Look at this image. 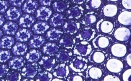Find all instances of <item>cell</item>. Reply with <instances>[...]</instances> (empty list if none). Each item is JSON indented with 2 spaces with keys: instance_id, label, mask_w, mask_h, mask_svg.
I'll list each match as a JSON object with an SVG mask.
<instances>
[{
  "instance_id": "obj_14",
  "label": "cell",
  "mask_w": 131,
  "mask_h": 81,
  "mask_svg": "<svg viewBox=\"0 0 131 81\" xmlns=\"http://www.w3.org/2000/svg\"><path fill=\"white\" fill-rule=\"evenodd\" d=\"M58 46L55 43L48 42L42 48V52L45 55L52 56L58 50Z\"/></svg>"
},
{
  "instance_id": "obj_29",
  "label": "cell",
  "mask_w": 131,
  "mask_h": 81,
  "mask_svg": "<svg viewBox=\"0 0 131 81\" xmlns=\"http://www.w3.org/2000/svg\"><path fill=\"white\" fill-rule=\"evenodd\" d=\"M9 6L8 1L0 0V13L4 14Z\"/></svg>"
},
{
  "instance_id": "obj_31",
  "label": "cell",
  "mask_w": 131,
  "mask_h": 81,
  "mask_svg": "<svg viewBox=\"0 0 131 81\" xmlns=\"http://www.w3.org/2000/svg\"><path fill=\"white\" fill-rule=\"evenodd\" d=\"M25 0H9V3L13 6L20 7Z\"/></svg>"
},
{
  "instance_id": "obj_20",
  "label": "cell",
  "mask_w": 131,
  "mask_h": 81,
  "mask_svg": "<svg viewBox=\"0 0 131 81\" xmlns=\"http://www.w3.org/2000/svg\"><path fill=\"white\" fill-rule=\"evenodd\" d=\"M117 11V9L116 6L113 5H108L104 8V12L106 16L112 17L116 14Z\"/></svg>"
},
{
  "instance_id": "obj_24",
  "label": "cell",
  "mask_w": 131,
  "mask_h": 81,
  "mask_svg": "<svg viewBox=\"0 0 131 81\" xmlns=\"http://www.w3.org/2000/svg\"><path fill=\"white\" fill-rule=\"evenodd\" d=\"M12 57L10 51L9 50H0V63H4Z\"/></svg>"
},
{
  "instance_id": "obj_25",
  "label": "cell",
  "mask_w": 131,
  "mask_h": 81,
  "mask_svg": "<svg viewBox=\"0 0 131 81\" xmlns=\"http://www.w3.org/2000/svg\"><path fill=\"white\" fill-rule=\"evenodd\" d=\"M113 28V24L108 21H104L101 25V29L102 32L104 33H110L111 32Z\"/></svg>"
},
{
  "instance_id": "obj_12",
  "label": "cell",
  "mask_w": 131,
  "mask_h": 81,
  "mask_svg": "<svg viewBox=\"0 0 131 81\" xmlns=\"http://www.w3.org/2000/svg\"><path fill=\"white\" fill-rule=\"evenodd\" d=\"M42 56L41 52L38 50L32 49L26 54L25 58L28 62H35L38 61Z\"/></svg>"
},
{
  "instance_id": "obj_34",
  "label": "cell",
  "mask_w": 131,
  "mask_h": 81,
  "mask_svg": "<svg viewBox=\"0 0 131 81\" xmlns=\"http://www.w3.org/2000/svg\"><path fill=\"white\" fill-rule=\"evenodd\" d=\"M123 6L127 9H131V0H123Z\"/></svg>"
},
{
  "instance_id": "obj_30",
  "label": "cell",
  "mask_w": 131,
  "mask_h": 81,
  "mask_svg": "<svg viewBox=\"0 0 131 81\" xmlns=\"http://www.w3.org/2000/svg\"><path fill=\"white\" fill-rule=\"evenodd\" d=\"M9 70L8 66L5 64H0V78H2L8 73Z\"/></svg>"
},
{
  "instance_id": "obj_37",
  "label": "cell",
  "mask_w": 131,
  "mask_h": 81,
  "mask_svg": "<svg viewBox=\"0 0 131 81\" xmlns=\"http://www.w3.org/2000/svg\"><path fill=\"white\" fill-rule=\"evenodd\" d=\"M3 35V33L2 31L0 30V38Z\"/></svg>"
},
{
  "instance_id": "obj_27",
  "label": "cell",
  "mask_w": 131,
  "mask_h": 81,
  "mask_svg": "<svg viewBox=\"0 0 131 81\" xmlns=\"http://www.w3.org/2000/svg\"><path fill=\"white\" fill-rule=\"evenodd\" d=\"M66 71L63 65L58 66L56 68V70L53 73V75L56 77H63L66 74Z\"/></svg>"
},
{
  "instance_id": "obj_16",
  "label": "cell",
  "mask_w": 131,
  "mask_h": 81,
  "mask_svg": "<svg viewBox=\"0 0 131 81\" xmlns=\"http://www.w3.org/2000/svg\"><path fill=\"white\" fill-rule=\"evenodd\" d=\"M64 17L62 15L54 14L50 21V24L53 27L60 26L64 23Z\"/></svg>"
},
{
  "instance_id": "obj_33",
  "label": "cell",
  "mask_w": 131,
  "mask_h": 81,
  "mask_svg": "<svg viewBox=\"0 0 131 81\" xmlns=\"http://www.w3.org/2000/svg\"><path fill=\"white\" fill-rule=\"evenodd\" d=\"M90 5L95 9L98 8L101 4V0H90Z\"/></svg>"
},
{
  "instance_id": "obj_6",
  "label": "cell",
  "mask_w": 131,
  "mask_h": 81,
  "mask_svg": "<svg viewBox=\"0 0 131 81\" xmlns=\"http://www.w3.org/2000/svg\"><path fill=\"white\" fill-rule=\"evenodd\" d=\"M36 21L35 17L29 15L25 14L23 15L20 18L18 23L21 27L28 28L32 26Z\"/></svg>"
},
{
  "instance_id": "obj_2",
  "label": "cell",
  "mask_w": 131,
  "mask_h": 81,
  "mask_svg": "<svg viewBox=\"0 0 131 81\" xmlns=\"http://www.w3.org/2000/svg\"><path fill=\"white\" fill-rule=\"evenodd\" d=\"M52 13V10L50 8L43 6L37 10L36 16L38 20L47 21L50 18Z\"/></svg>"
},
{
  "instance_id": "obj_13",
  "label": "cell",
  "mask_w": 131,
  "mask_h": 81,
  "mask_svg": "<svg viewBox=\"0 0 131 81\" xmlns=\"http://www.w3.org/2000/svg\"><path fill=\"white\" fill-rule=\"evenodd\" d=\"M46 41V39L43 37L34 35L33 38L29 41L28 45L31 48H38L40 47Z\"/></svg>"
},
{
  "instance_id": "obj_10",
  "label": "cell",
  "mask_w": 131,
  "mask_h": 81,
  "mask_svg": "<svg viewBox=\"0 0 131 81\" xmlns=\"http://www.w3.org/2000/svg\"><path fill=\"white\" fill-rule=\"evenodd\" d=\"M49 28L48 23L44 21H38L32 28V30L36 34H41Z\"/></svg>"
},
{
  "instance_id": "obj_11",
  "label": "cell",
  "mask_w": 131,
  "mask_h": 81,
  "mask_svg": "<svg viewBox=\"0 0 131 81\" xmlns=\"http://www.w3.org/2000/svg\"><path fill=\"white\" fill-rule=\"evenodd\" d=\"M27 50L28 46L26 44L17 42L12 49V51L15 56H23L26 53Z\"/></svg>"
},
{
  "instance_id": "obj_15",
  "label": "cell",
  "mask_w": 131,
  "mask_h": 81,
  "mask_svg": "<svg viewBox=\"0 0 131 81\" xmlns=\"http://www.w3.org/2000/svg\"><path fill=\"white\" fill-rule=\"evenodd\" d=\"M15 43V39L12 37L4 36L0 40V48L5 49L12 48Z\"/></svg>"
},
{
  "instance_id": "obj_38",
  "label": "cell",
  "mask_w": 131,
  "mask_h": 81,
  "mask_svg": "<svg viewBox=\"0 0 131 81\" xmlns=\"http://www.w3.org/2000/svg\"><path fill=\"white\" fill-rule=\"evenodd\" d=\"M110 1H117L118 0H110Z\"/></svg>"
},
{
  "instance_id": "obj_28",
  "label": "cell",
  "mask_w": 131,
  "mask_h": 81,
  "mask_svg": "<svg viewBox=\"0 0 131 81\" xmlns=\"http://www.w3.org/2000/svg\"><path fill=\"white\" fill-rule=\"evenodd\" d=\"M57 59L61 62H63L68 59L69 58L68 54L65 51H60L56 55Z\"/></svg>"
},
{
  "instance_id": "obj_19",
  "label": "cell",
  "mask_w": 131,
  "mask_h": 81,
  "mask_svg": "<svg viewBox=\"0 0 131 81\" xmlns=\"http://www.w3.org/2000/svg\"><path fill=\"white\" fill-rule=\"evenodd\" d=\"M36 75V81H50L52 78V74L46 71L43 72L41 71L38 72Z\"/></svg>"
},
{
  "instance_id": "obj_32",
  "label": "cell",
  "mask_w": 131,
  "mask_h": 81,
  "mask_svg": "<svg viewBox=\"0 0 131 81\" xmlns=\"http://www.w3.org/2000/svg\"><path fill=\"white\" fill-rule=\"evenodd\" d=\"M71 44V40L67 37L62 38L60 41V45L64 47L68 46Z\"/></svg>"
},
{
  "instance_id": "obj_26",
  "label": "cell",
  "mask_w": 131,
  "mask_h": 81,
  "mask_svg": "<svg viewBox=\"0 0 131 81\" xmlns=\"http://www.w3.org/2000/svg\"><path fill=\"white\" fill-rule=\"evenodd\" d=\"M53 10L56 12H62L66 9V5L62 2H56L52 5Z\"/></svg>"
},
{
  "instance_id": "obj_3",
  "label": "cell",
  "mask_w": 131,
  "mask_h": 81,
  "mask_svg": "<svg viewBox=\"0 0 131 81\" xmlns=\"http://www.w3.org/2000/svg\"><path fill=\"white\" fill-rule=\"evenodd\" d=\"M33 36L31 30L26 29L20 28L16 33L15 38L18 42H25L28 41Z\"/></svg>"
},
{
  "instance_id": "obj_8",
  "label": "cell",
  "mask_w": 131,
  "mask_h": 81,
  "mask_svg": "<svg viewBox=\"0 0 131 81\" xmlns=\"http://www.w3.org/2000/svg\"><path fill=\"white\" fill-rule=\"evenodd\" d=\"M25 63L24 58L22 57H14L9 61V68L13 70H18L24 66Z\"/></svg>"
},
{
  "instance_id": "obj_21",
  "label": "cell",
  "mask_w": 131,
  "mask_h": 81,
  "mask_svg": "<svg viewBox=\"0 0 131 81\" xmlns=\"http://www.w3.org/2000/svg\"><path fill=\"white\" fill-rule=\"evenodd\" d=\"M130 35V31L124 28L118 29L116 30L115 35L118 39H122Z\"/></svg>"
},
{
  "instance_id": "obj_35",
  "label": "cell",
  "mask_w": 131,
  "mask_h": 81,
  "mask_svg": "<svg viewBox=\"0 0 131 81\" xmlns=\"http://www.w3.org/2000/svg\"><path fill=\"white\" fill-rule=\"evenodd\" d=\"M53 0H39L40 3L42 6H50Z\"/></svg>"
},
{
  "instance_id": "obj_7",
  "label": "cell",
  "mask_w": 131,
  "mask_h": 81,
  "mask_svg": "<svg viewBox=\"0 0 131 81\" xmlns=\"http://www.w3.org/2000/svg\"><path fill=\"white\" fill-rule=\"evenodd\" d=\"M38 7V2L37 1L26 0L23 5L22 9L25 13L34 14Z\"/></svg>"
},
{
  "instance_id": "obj_1",
  "label": "cell",
  "mask_w": 131,
  "mask_h": 81,
  "mask_svg": "<svg viewBox=\"0 0 131 81\" xmlns=\"http://www.w3.org/2000/svg\"><path fill=\"white\" fill-rule=\"evenodd\" d=\"M42 69L37 63H34L27 64L22 69L21 75L27 79L34 78L38 73L40 72Z\"/></svg>"
},
{
  "instance_id": "obj_36",
  "label": "cell",
  "mask_w": 131,
  "mask_h": 81,
  "mask_svg": "<svg viewBox=\"0 0 131 81\" xmlns=\"http://www.w3.org/2000/svg\"><path fill=\"white\" fill-rule=\"evenodd\" d=\"M5 22V20L3 16L0 15V27L3 25Z\"/></svg>"
},
{
  "instance_id": "obj_17",
  "label": "cell",
  "mask_w": 131,
  "mask_h": 81,
  "mask_svg": "<svg viewBox=\"0 0 131 81\" xmlns=\"http://www.w3.org/2000/svg\"><path fill=\"white\" fill-rule=\"evenodd\" d=\"M62 33L60 29L51 28L48 31L46 37L47 39L50 40H57L60 38Z\"/></svg>"
},
{
  "instance_id": "obj_23",
  "label": "cell",
  "mask_w": 131,
  "mask_h": 81,
  "mask_svg": "<svg viewBox=\"0 0 131 81\" xmlns=\"http://www.w3.org/2000/svg\"><path fill=\"white\" fill-rule=\"evenodd\" d=\"M21 76L17 72L12 71L8 72L5 79L7 81H20L21 79Z\"/></svg>"
},
{
  "instance_id": "obj_5",
  "label": "cell",
  "mask_w": 131,
  "mask_h": 81,
  "mask_svg": "<svg viewBox=\"0 0 131 81\" xmlns=\"http://www.w3.org/2000/svg\"><path fill=\"white\" fill-rule=\"evenodd\" d=\"M55 59L51 57L45 56L42 57L41 60L39 62V65H41L43 69L47 71H50L55 66Z\"/></svg>"
},
{
  "instance_id": "obj_4",
  "label": "cell",
  "mask_w": 131,
  "mask_h": 81,
  "mask_svg": "<svg viewBox=\"0 0 131 81\" xmlns=\"http://www.w3.org/2000/svg\"><path fill=\"white\" fill-rule=\"evenodd\" d=\"M22 15V12L21 9L15 7H11L6 12L5 17L7 20L17 21Z\"/></svg>"
},
{
  "instance_id": "obj_22",
  "label": "cell",
  "mask_w": 131,
  "mask_h": 81,
  "mask_svg": "<svg viewBox=\"0 0 131 81\" xmlns=\"http://www.w3.org/2000/svg\"><path fill=\"white\" fill-rule=\"evenodd\" d=\"M63 31L65 33L72 34L75 31V25L72 22H67L63 27Z\"/></svg>"
},
{
  "instance_id": "obj_9",
  "label": "cell",
  "mask_w": 131,
  "mask_h": 81,
  "mask_svg": "<svg viewBox=\"0 0 131 81\" xmlns=\"http://www.w3.org/2000/svg\"><path fill=\"white\" fill-rule=\"evenodd\" d=\"M18 29V25L12 21L7 22L2 27L4 34L10 35H14L15 34Z\"/></svg>"
},
{
  "instance_id": "obj_18",
  "label": "cell",
  "mask_w": 131,
  "mask_h": 81,
  "mask_svg": "<svg viewBox=\"0 0 131 81\" xmlns=\"http://www.w3.org/2000/svg\"><path fill=\"white\" fill-rule=\"evenodd\" d=\"M119 22L124 25H129L131 24V12H123L119 16Z\"/></svg>"
}]
</instances>
